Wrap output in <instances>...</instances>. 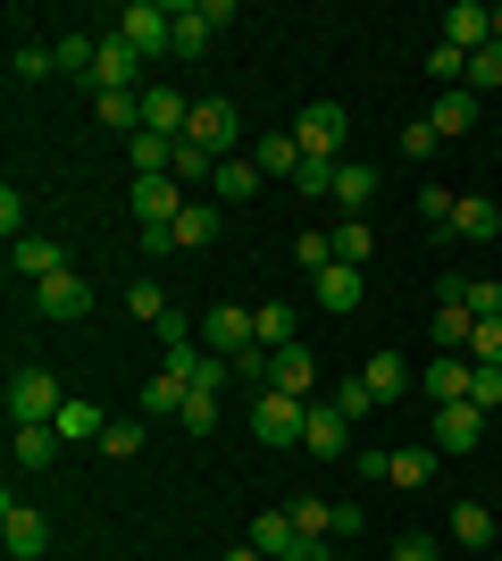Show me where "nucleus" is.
I'll return each instance as SVG.
<instances>
[{
	"label": "nucleus",
	"instance_id": "nucleus-1",
	"mask_svg": "<svg viewBox=\"0 0 502 561\" xmlns=\"http://www.w3.org/2000/svg\"><path fill=\"white\" fill-rule=\"evenodd\" d=\"M293 142H302V160H343V151H352V117H343V101H311V110L293 117Z\"/></svg>",
	"mask_w": 502,
	"mask_h": 561
},
{
	"label": "nucleus",
	"instance_id": "nucleus-2",
	"mask_svg": "<svg viewBox=\"0 0 502 561\" xmlns=\"http://www.w3.org/2000/svg\"><path fill=\"white\" fill-rule=\"evenodd\" d=\"M59 402H68V394H59V377H50V369H17V377H9V427H50V420H59Z\"/></svg>",
	"mask_w": 502,
	"mask_h": 561
},
{
	"label": "nucleus",
	"instance_id": "nucleus-3",
	"mask_svg": "<svg viewBox=\"0 0 502 561\" xmlns=\"http://www.w3.org/2000/svg\"><path fill=\"white\" fill-rule=\"evenodd\" d=\"M167 25H176V50H185V59H201V50L218 43V25H235V9H226V0H176V9H167Z\"/></svg>",
	"mask_w": 502,
	"mask_h": 561
},
{
	"label": "nucleus",
	"instance_id": "nucleus-4",
	"mask_svg": "<svg viewBox=\"0 0 502 561\" xmlns=\"http://www.w3.org/2000/svg\"><path fill=\"white\" fill-rule=\"evenodd\" d=\"M118 43H135V50H143V68H151V59L176 50V25H167L160 0H135V9H118Z\"/></svg>",
	"mask_w": 502,
	"mask_h": 561
},
{
	"label": "nucleus",
	"instance_id": "nucleus-5",
	"mask_svg": "<svg viewBox=\"0 0 502 561\" xmlns=\"http://www.w3.org/2000/svg\"><path fill=\"white\" fill-rule=\"evenodd\" d=\"M302 427H311V402L268 394V386H260V402H252V436H260V445H302Z\"/></svg>",
	"mask_w": 502,
	"mask_h": 561
},
{
	"label": "nucleus",
	"instance_id": "nucleus-6",
	"mask_svg": "<svg viewBox=\"0 0 502 561\" xmlns=\"http://www.w3.org/2000/svg\"><path fill=\"white\" fill-rule=\"evenodd\" d=\"M192 210V193L176 176H135V227H176Z\"/></svg>",
	"mask_w": 502,
	"mask_h": 561
},
{
	"label": "nucleus",
	"instance_id": "nucleus-7",
	"mask_svg": "<svg viewBox=\"0 0 502 561\" xmlns=\"http://www.w3.org/2000/svg\"><path fill=\"white\" fill-rule=\"evenodd\" d=\"M93 93H143V50L101 34V59H93Z\"/></svg>",
	"mask_w": 502,
	"mask_h": 561
},
{
	"label": "nucleus",
	"instance_id": "nucleus-8",
	"mask_svg": "<svg viewBox=\"0 0 502 561\" xmlns=\"http://www.w3.org/2000/svg\"><path fill=\"white\" fill-rule=\"evenodd\" d=\"M235 135H243L235 101H192V126H185V142H201V151H218V160H235Z\"/></svg>",
	"mask_w": 502,
	"mask_h": 561
},
{
	"label": "nucleus",
	"instance_id": "nucleus-9",
	"mask_svg": "<svg viewBox=\"0 0 502 561\" xmlns=\"http://www.w3.org/2000/svg\"><path fill=\"white\" fill-rule=\"evenodd\" d=\"M0 537H9V561H43V553H50V519L34 512V503H17V494H9V512H0Z\"/></svg>",
	"mask_w": 502,
	"mask_h": 561
},
{
	"label": "nucleus",
	"instance_id": "nucleus-10",
	"mask_svg": "<svg viewBox=\"0 0 502 561\" xmlns=\"http://www.w3.org/2000/svg\"><path fill=\"white\" fill-rule=\"evenodd\" d=\"M268 394H293V402H318V369H311V352L285 344V352H268V377H260Z\"/></svg>",
	"mask_w": 502,
	"mask_h": 561
},
{
	"label": "nucleus",
	"instance_id": "nucleus-11",
	"mask_svg": "<svg viewBox=\"0 0 502 561\" xmlns=\"http://www.w3.org/2000/svg\"><path fill=\"white\" fill-rule=\"evenodd\" d=\"M302 445H311L318 461H343V453H352V420L335 411V394H318V402H311V427H302Z\"/></svg>",
	"mask_w": 502,
	"mask_h": 561
},
{
	"label": "nucleus",
	"instance_id": "nucleus-12",
	"mask_svg": "<svg viewBox=\"0 0 502 561\" xmlns=\"http://www.w3.org/2000/svg\"><path fill=\"white\" fill-rule=\"evenodd\" d=\"M486 445V411L478 402H444L435 411V453H478Z\"/></svg>",
	"mask_w": 502,
	"mask_h": 561
},
{
	"label": "nucleus",
	"instance_id": "nucleus-13",
	"mask_svg": "<svg viewBox=\"0 0 502 561\" xmlns=\"http://www.w3.org/2000/svg\"><path fill=\"white\" fill-rule=\"evenodd\" d=\"M469 377H478V360H469V352H453V360H428V369H419V394L444 411V402H469Z\"/></svg>",
	"mask_w": 502,
	"mask_h": 561
},
{
	"label": "nucleus",
	"instance_id": "nucleus-14",
	"mask_svg": "<svg viewBox=\"0 0 502 561\" xmlns=\"http://www.w3.org/2000/svg\"><path fill=\"white\" fill-rule=\"evenodd\" d=\"M34 310H43V319H84V310H93V285L75 277V268H59L50 285H34Z\"/></svg>",
	"mask_w": 502,
	"mask_h": 561
},
{
	"label": "nucleus",
	"instance_id": "nucleus-15",
	"mask_svg": "<svg viewBox=\"0 0 502 561\" xmlns=\"http://www.w3.org/2000/svg\"><path fill=\"white\" fill-rule=\"evenodd\" d=\"M185 126H192V101H185V93H160V84H143V135L185 142Z\"/></svg>",
	"mask_w": 502,
	"mask_h": 561
},
{
	"label": "nucleus",
	"instance_id": "nucleus-16",
	"mask_svg": "<svg viewBox=\"0 0 502 561\" xmlns=\"http://www.w3.org/2000/svg\"><path fill=\"white\" fill-rule=\"evenodd\" d=\"M444 43H453V50H486V43H494V9L453 0V9H444Z\"/></svg>",
	"mask_w": 502,
	"mask_h": 561
},
{
	"label": "nucleus",
	"instance_id": "nucleus-17",
	"mask_svg": "<svg viewBox=\"0 0 502 561\" xmlns=\"http://www.w3.org/2000/svg\"><path fill=\"white\" fill-rule=\"evenodd\" d=\"M435 294H444V302H435V344H444V352H469V335H478V310L460 302L453 285H435Z\"/></svg>",
	"mask_w": 502,
	"mask_h": 561
},
{
	"label": "nucleus",
	"instance_id": "nucleus-18",
	"mask_svg": "<svg viewBox=\"0 0 502 561\" xmlns=\"http://www.w3.org/2000/svg\"><path fill=\"white\" fill-rule=\"evenodd\" d=\"M50 427H59V445H101V427H109V411H101V402H84V394H68Z\"/></svg>",
	"mask_w": 502,
	"mask_h": 561
},
{
	"label": "nucleus",
	"instance_id": "nucleus-19",
	"mask_svg": "<svg viewBox=\"0 0 502 561\" xmlns=\"http://www.w3.org/2000/svg\"><path fill=\"white\" fill-rule=\"evenodd\" d=\"M360 377H369V394H377V402H410V360H402V352H369Z\"/></svg>",
	"mask_w": 502,
	"mask_h": 561
},
{
	"label": "nucleus",
	"instance_id": "nucleus-20",
	"mask_svg": "<svg viewBox=\"0 0 502 561\" xmlns=\"http://www.w3.org/2000/svg\"><path fill=\"white\" fill-rule=\"evenodd\" d=\"M59 268H68V252H59L50 234H17V277H25V285H50Z\"/></svg>",
	"mask_w": 502,
	"mask_h": 561
},
{
	"label": "nucleus",
	"instance_id": "nucleus-21",
	"mask_svg": "<svg viewBox=\"0 0 502 561\" xmlns=\"http://www.w3.org/2000/svg\"><path fill=\"white\" fill-rule=\"evenodd\" d=\"M453 234H460V243H494V234H502V210L486 202V193H460V210H453Z\"/></svg>",
	"mask_w": 502,
	"mask_h": 561
},
{
	"label": "nucleus",
	"instance_id": "nucleus-22",
	"mask_svg": "<svg viewBox=\"0 0 502 561\" xmlns=\"http://www.w3.org/2000/svg\"><path fill=\"white\" fill-rule=\"evenodd\" d=\"M335 202H343V218H360L369 202H377V168H369V160H343V168H335Z\"/></svg>",
	"mask_w": 502,
	"mask_h": 561
},
{
	"label": "nucleus",
	"instance_id": "nucleus-23",
	"mask_svg": "<svg viewBox=\"0 0 502 561\" xmlns=\"http://www.w3.org/2000/svg\"><path fill=\"white\" fill-rule=\"evenodd\" d=\"M185 394H192L185 377L151 369V377H143V420H185Z\"/></svg>",
	"mask_w": 502,
	"mask_h": 561
},
{
	"label": "nucleus",
	"instance_id": "nucleus-24",
	"mask_svg": "<svg viewBox=\"0 0 502 561\" xmlns=\"http://www.w3.org/2000/svg\"><path fill=\"white\" fill-rule=\"evenodd\" d=\"M93 117L109 126V135L135 142V135H143V93H93Z\"/></svg>",
	"mask_w": 502,
	"mask_h": 561
},
{
	"label": "nucleus",
	"instance_id": "nucleus-25",
	"mask_svg": "<svg viewBox=\"0 0 502 561\" xmlns=\"http://www.w3.org/2000/svg\"><path fill=\"white\" fill-rule=\"evenodd\" d=\"M494 528H502L494 503H460V512H453V545H469V553H486V545H494Z\"/></svg>",
	"mask_w": 502,
	"mask_h": 561
},
{
	"label": "nucleus",
	"instance_id": "nucleus-26",
	"mask_svg": "<svg viewBox=\"0 0 502 561\" xmlns=\"http://www.w3.org/2000/svg\"><path fill=\"white\" fill-rule=\"evenodd\" d=\"M428 126L435 135H469V126H478V93H469V84H460V93H435Z\"/></svg>",
	"mask_w": 502,
	"mask_h": 561
},
{
	"label": "nucleus",
	"instance_id": "nucleus-27",
	"mask_svg": "<svg viewBox=\"0 0 502 561\" xmlns=\"http://www.w3.org/2000/svg\"><path fill=\"white\" fill-rule=\"evenodd\" d=\"M311 294H318L327 310H360V268H343V260H335V268H318V277H311Z\"/></svg>",
	"mask_w": 502,
	"mask_h": 561
},
{
	"label": "nucleus",
	"instance_id": "nucleus-28",
	"mask_svg": "<svg viewBox=\"0 0 502 561\" xmlns=\"http://www.w3.org/2000/svg\"><path fill=\"white\" fill-rule=\"evenodd\" d=\"M252 545H260L268 561H285L293 545H302V528H293V512H260V519H252Z\"/></svg>",
	"mask_w": 502,
	"mask_h": 561
},
{
	"label": "nucleus",
	"instance_id": "nucleus-29",
	"mask_svg": "<svg viewBox=\"0 0 502 561\" xmlns=\"http://www.w3.org/2000/svg\"><path fill=\"white\" fill-rule=\"evenodd\" d=\"M50 59H59V76H84V84H93V59H101V34H59V43H50Z\"/></svg>",
	"mask_w": 502,
	"mask_h": 561
},
{
	"label": "nucleus",
	"instance_id": "nucleus-30",
	"mask_svg": "<svg viewBox=\"0 0 502 561\" xmlns=\"http://www.w3.org/2000/svg\"><path fill=\"white\" fill-rule=\"evenodd\" d=\"M9 445H17V469H50L59 461V427H9Z\"/></svg>",
	"mask_w": 502,
	"mask_h": 561
},
{
	"label": "nucleus",
	"instance_id": "nucleus-31",
	"mask_svg": "<svg viewBox=\"0 0 502 561\" xmlns=\"http://www.w3.org/2000/svg\"><path fill=\"white\" fill-rule=\"evenodd\" d=\"M252 335H260V352H285L293 344V302H260L252 310Z\"/></svg>",
	"mask_w": 502,
	"mask_h": 561
},
{
	"label": "nucleus",
	"instance_id": "nucleus-32",
	"mask_svg": "<svg viewBox=\"0 0 502 561\" xmlns=\"http://www.w3.org/2000/svg\"><path fill=\"white\" fill-rule=\"evenodd\" d=\"M218 202H252V193H260V160H218Z\"/></svg>",
	"mask_w": 502,
	"mask_h": 561
},
{
	"label": "nucleus",
	"instance_id": "nucleus-33",
	"mask_svg": "<svg viewBox=\"0 0 502 561\" xmlns=\"http://www.w3.org/2000/svg\"><path fill=\"white\" fill-rule=\"evenodd\" d=\"M428 76L444 84V93H460V84H469V50H453L444 34H435V43H428Z\"/></svg>",
	"mask_w": 502,
	"mask_h": 561
},
{
	"label": "nucleus",
	"instance_id": "nucleus-34",
	"mask_svg": "<svg viewBox=\"0 0 502 561\" xmlns=\"http://www.w3.org/2000/svg\"><path fill=\"white\" fill-rule=\"evenodd\" d=\"M126 160H135V176H167V168H176V142H167V135H135V142H126Z\"/></svg>",
	"mask_w": 502,
	"mask_h": 561
},
{
	"label": "nucleus",
	"instance_id": "nucleus-35",
	"mask_svg": "<svg viewBox=\"0 0 502 561\" xmlns=\"http://www.w3.org/2000/svg\"><path fill=\"white\" fill-rule=\"evenodd\" d=\"M252 160H260V176H302V142H293V135H268Z\"/></svg>",
	"mask_w": 502,
	"mask_h": 561
},
{
	"label": "nucleus",
	"instance_id": "nucleus-36",
	"mask_svg": "<svg viewBox=\"0 0 502 561\" xmlns=\"http://www.w3.org/2000/svg\"><path fill=\"white\" fill-rule=\"evenodd\" d=\"M9 76H17V84H43V76H59L50 43H17V50H9Z\"/></svg>",
	"mask_w": 502,
	"mask_h": 561
},
{
	"label": "nucleus",
	"instance_id": "nucleus-37",
	"mask_svg": "<svg viewBox=\"0 0 502 561\" xmlns=\"http://www.w3.org/2000/svg\"><path fill=\"white\" fill-rule=\"evenodd\" d=\"M285 512H293V528H302V537H335V503H318V494H293Z\"/></svg>",
	"mask_w": 502,
	"mask_h": 561
},
{
	"label": "nucleus",
	"instance_id": "nucleus-38",
	"mask_svg": "<svg viewBox=\"0 0 502 561\" xmlns=\"http://www.w3.org/2000/svg\"><path fill=\"white\" fill-rule=\"evenodd\" d=\"M210 234H218V210H210V202H201V193H192V210L176 218V243H185V252H201Z\"/></svg>",
	"mask_w": 502,
	"mask_h": 561
},
{
	"label": "nucleus",
	"instance_id": "nucleus-39",
	"mask_svg": "<svg viewBox=\"0 0 502 561\" xmlns=\"http://www.w3.org/2000/svg\"><path fill=\"white\" fill-rule=\"evenodd\" d=\"M444 285H453V294L478 310V319H502V285H486V277H444Z\"/></svg>",
	"mask_w": 502,
	"mask_h": 561
},
{
	"label": "nucleus",
	"instance_id": "nucleus-40",
	"mask_svg": "<svg viewBox=\"0 0 502 561\" xmlns=\"http://www.w3.org/2000/svg\"><path fill=\"white\" fill-rule=\"evenodd\" d=\"M101 453H109V461H135V453H143V420H109L101 427Z\"/></svg>",
	"mask_w": 502,
	"mask_h": 561
},
{
	"label": "nucleus",
	"instance_id": "nucleus-41",
	"mask_svg": "<svg viewBox=\"0 0 502 561\" xmlns=\"http://www.w3.org/2000/svg\"><path fill=\"white\" fill-rule=\"evenodd\" d=\"M435 461H444L435 445H419V453H394V486H428V478H435Z\"/></svg>",
	"mask_w": 502,
	"mask_h": 561
},
{
	"label": "nucleus",
	"instance_id": "nucleus-42",
	"mask_svg": "<svg viewBox=\"0 0 502 561\" xmlns=\"http://www.w3.org/2000/svg\"><path fill=\"white\" fill-rule=\"evenodd\" d=\"M327 234H335V260H343V268H360V260H369V243H377L360 218H343V227H327Z\"/></svg>",
	"mask_w": 502,
	"mask_h": 561
},
{
	"label": "nucleus",
	"instance_id": "nucleus-43",
	"mask_svg": "<svg viewBox=\"0 0 502 561\" xmlns=\"http://www.w3.org/2000/svg\"><path fill=\"white\" fill-rule=\"evenodd\" d=\"M126 310H135V319H143V328H167V319H176V310H167V294H160V285H135V294H126Z\"/></svg>",
	"mask_w": 502,
	"mask_h": 561
},
{
	"label": "nucleus",
	"instance_id": "nucleus-44",
	"mask_svg": "<svg viewBox=\"0 0 502 561\" xmlns=\"http://www.w3.org/2000/svg\"><path fill=\"white\" fill-rule=\"evenodd\" d=\"M453 210H460V193H444V185H419V218H428V227H444V234H453Z\"/></svg>",
	"mask_w": 502,
	"mask_h": 561
},
{
	"label": "nucleus",
	"instance_id": "nucleus-45",
	"mask_svg": "<svg viewBox=\"0 0 502 561\" xmlns=\"http://www.w3.org/2000/svg\"><path fill=\"white\" fill-rule=\"evenodd\" d=\"M502 84V43H486V50H469V93H494Z\"/></svg>",
	"mask_w": 502,
	"mask_h": 561
},
{
	"label": "nucleus",
	"instance_id": "nucleus-46",
	"mask_svg": "<svg viewBox=\"0 0 502 561\" xmlns=\"http://www.w3.org/2000/svg\"><path fill=\"white\" fill-rule=\"evenodd\" d=\"M335 411H343V420H369V411H377L369 377H343V386H335Z\"/></svg>",
	"mask_w": 502,
	"mask_h": 561
},
{
	"label": "nucleus",
	"instance_id": "nucleus-47",
	"mask_svg": "<svg viewBox=\"0 0 502 561\" xmlns=\"http://www.w3.org/2000/svg\"><path fill=\"white\" fill-rule=\"evenodd\" d=\"M469 360H478V369H502V319H478V335H469Z\"/></svg>",
	"mask_w": 502,
	"mask_h": 561
},
{
	"label": "nucleus",
	"instance_id": "nucleus-48",
	"mask_svg": "<svg viewBox=\"0 0 502 561\" xmlns=\"http://www.w3.org/2000/svg\"><path fill=\"white\" fill-rule=\"evenodd\" d=\"M293 260H302V268H311V277H318V268H335V234H302V243H293Z\"/></svg>",
	"mask_w": 502,
	"mask_h": 561
},
{
	"label": "nucleus",
	"instance_id": "nucleus-49",
	"mask_svg": "<svg viewBox=\"0 0 502 561\" xmlns=\"http://www.w3.org/2000/svg\"><path fill=\"white\" fill-rule=\"evenodd\" d=\"M210 427H218V394L192 386V394H185V436H210Z\"/></svg>",
	"mask_w": 502,
	"mask_h": 561
},
{
	"label": "nucleus",
	"instance_id": "nucleus-50",
	"mask_svg": "<svg viewBox=\"0 0 502 561\" xmlns=\"http://www.w3.org/2000/svg\"><path fill=\"white\" fill-rule=\"evenodd\" d=\"M469 402H478L486 420H502V369H478V377H469Z\"/></svg>",
	"mask_w": 502,
	"mask_h": 561
},
{
	"label": "nucleus",
	"instance_id": "nucleus-51",
	"mask_svg": "<svg viewBox=\"0 0 502 561\" xmlns=\"http://www.w3.org/2000/svg\"><path fill=\"white\" fill-rule=\"evenodd\" d=\"M435 142H444V135H435L428 117H410V126H402V160H435Z\"/></svg>",
	"mask_w": 502,
	"mask_h": 561
},
{
	"label": "nucleus",
	"instance_id": "nucleus-52",
	"mask_svg": "<svg viewBox=\"0 0 502 561\" xmlns=\"http://www.w3.org/2000/svg\"><path fill=\"white\" fill-rule=\"evenodd\" d=\"M335 168H343V160H302V176H293V193H335Z\"/></svg>",
	"mask_w": 502,
	"mask_h": 561
},
{
	"label": "nucleus",
	"instance_id": "nucleus-53",
	"mask_svg": "<svg viewBox=\"0 0 502 561\" xmlns=\"http://www.w3.org/2000/svg\"><path fill=\"white\" fill-rule=\"evenodd\" d=\"M0 227H9V243H17V227H25V202H17V185H0Z\"/></svg>",
	"mask_w": 502,
	"mask_h": 561
},
{
	"label": "nucleus",
	"instance_id": "nucleus-54",
	"mask_svg": "<svg viewBox=\"0 0 502 561\" xmlns=\"http://www.w3.org/2000/svg\"><path fill=\"white\" fill-rule=\"evenodd\" d=\"M360 478H394V453H385V445H360Z\"/></svg>",
	"mask_w": 502,
	"mask_h": 561
},
{
	"label": "nucleus",
	"instance_id": "nucleus-55",
	"mask_svg": "<svg viewBox=\"0 0 502 561\" xmlns=\"http://www.w3.org/2000/svg\"><path fill=\"white\" fill-rule=\"evenodd\" d=\"M135 234H143V252H151V260L176 252V227H135Z\"/></svg>",
	"mask_w": 502,
	"mask_h": 561
},
{
	"label": "nucleus",
	"instance_id": "nucleus-56",
	"mask_svg": "<svg viewBox=\"0 0 502 561\" xmlns=\"http://www.w3.org/2000/svg\"><path fill=\"white\" fill-rule=\"evenodd\" d=\"M394 561H444V553H435V537H402V545H394Z\"/></svg>",
	"mask_w": 502,
	"mask_h": 561
},
{
	"label": "nucleus",
	"instance_id": "nucleus-57",
	"mask_svg": "<svg viewBox=\"0 0 502 561\" xmlns=\"http://www.w3.org/2000/svg\"><path fill=\"white\" fill-rule=\"evenodd\" d=\"M285 561H335V537H302V545H293Z\"/></svg>",
	"mask_w": 502,
	"mask_h": 561
},
{
	"label": "nucleus",
	"instance_id": "nucleus-58",
	"mask_svg": "<svg viewBox=\"0 0 502 561\" xmlns=\"http://www.w3.org/2000/svg\"><path fill=\"white\" fill-rule=\"evenodd\" d=\"M226 561H268V553H260V545H252V537H243V545H235V553H226Z\"/></svg>",
	"mask_w": 502,
	"mask_h": 561
},
{
	"label": "nucleus",
	"instance_id": "nucleus-59",
	"mask_svg": "<svg viewBox=\"0 0 502 561\" xmlns=\"http://www.w3.org/2000/svg\"><path fill=\"white\" fill-rule=\"evenodd\" d=\"M494 43H502V9H494Z\"/></svg>",
	"mask_w": 502,
	"mask_h": 561
},
{
	"label": "nucleus",
	"instance_id": "nucleus-60",
	"mask_svg": "<svg viewBox=\"0 0 502 561\" xmlns=\"http://www.w3.org/2000/svg\"><path fill=\"white\" fill-rule=\"evenodd\" d=\"M494 427H502V420H494Z\"/></svg>",
	"mask_w": 502,
	"mask_h": 561
},
{
	"label": "nucleus",
	"instance_id": "nucleus-61",
	"mask_svg": "<svg viewBox=\"0 0 502 561\" xmlns=\"http://www.w3.org/2000/svg\"><path fill=\"white\" fill-rule=\"evenodd\" d=\"M494 561H502V553H494Z\"/></svg>",
	"mask_w": 502,
	"mask_h": 561
}]
</instances>
